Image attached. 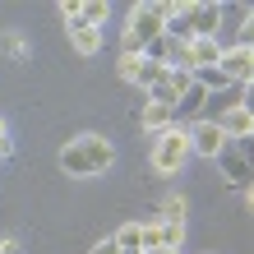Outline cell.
<instances>
[{"mask_svg": "<svg viewBox=\"0 0 254 254\" xmlns=\"http://www.w3.org/2000/svg\"><path fill=\"white\" fill-rule=\"evenodd\" d=\"M111 162H116V148L102 134H79V139H69L61 148V171L65 176H102Z\"/></svg>", "mask_w": 254, "mask_h": 254, "instance_id": "6da1fadb", "label": "cell"}, {"mask_svg": "<svg viewBox=\"0 0 254 254\" xmlns=\"http://www.w3.org/2000/svg\"><path fill=\"white\" fill-rule=\"evenodd\" d=\"M190 157H194V148H190V125H171V129L153 134V153H148V162H153L157 176H181V167H185Z\"/></svg>", "mask_w": 254, "mask_h": 254, "instance_id": "7a4b0ae2", "label": "cell"}, {"mask_svg": "<svg viewBox=\"0 0 254 254\" xmlns=\"http://www.w3.org/2000/svg\"><path fill=\"white\" fill-rule=\"evenodd\" d=\"M222 74H227L236 88H250L254 83V51L241 47V42H227V51H222Z\"/></svg>", "mask_w": 254, "mask_h": 254, "instance_id": "3957f363", "label": "cell"}, {"mask_svg": "<svg viewBox=\"0 0 254 254\" xmlns=\"http://www.w3.org/2000/svg\"><path fill=\"white\" fill-rule=\"evenodd\" d=\"M227 143H231V139L222 134L217 121H194V125H190V148H194L199 157H208V162H217V153H222Z\"/></svg>", "mask_w": 254, "mask_h": 254, "instance_id": "277c9868", "label": "cell"}, {"mask_svg": "<svg viewBox=\"0 0 254 254\" xmlns=\"http://www.w3.org/2000/svg\"><path fill=\"white\" fill-rule=\"evenodd\" d=\"M129 33L143 42V47H153V42L167 33V19H162V9L157 5H134L129 9Z\"/></svg>", "mask_w": 254, "mask_h": 254, "instance_id": "5b68a950", "label": "cell"}, {"mask_svg": "<svg viewBox=\"0 0 254 254\" xmlns=\"http://www.w3.org/2000/svg\"><path fill=\"white\" fill-rule=\"evenodd\" d=\"M65 33H69V47L79 51V56H97L102 51V28H93V23H83V9L74 14V19H65Z\"/></svg>", "mask_w": 254, "mask_h": 254, "instance_id": "8992f818", "label": "cell"}, {"mask_svg": "<svg viewBox=\"0 0 254 254\" xmlns=\"http://www.w3.org/2000/svg\"><path fill=\"white\" fill-rule=\"evenodd\" d=\"M222 19H227V9H222V5H208V0H194V5H190L194 37H222Z\"/></svg>", "mask_w": 254, "mask_h": 254, "instance_id": "52a82bcc", "label": "cell"}, {"mask_svg": "<svg viewBox=\"0 0 254 254\" xmlns=\"http://www.w3.org/2000/svg\"><path fill=\"white\" fill-rule=\"evenodd\" d=\"M217 171L227 176L231 185H241V190H250V185H254V171L245 167V157L236 153V143H227V148H222V153H217Z\"/></svg>", "mask_w": 254, "mask_h": 254, "instance_id": "ba28073f", "label": "cell"}, {"mask_svg": "<svg viewBox=\"0 0 254 254\" xmlns=\"http://www.w3.org/2000/svg\"><path fill=\"white\" fill-rule=\"evenodd\" d=\"M217 125H222V134H227L231 143H241V139H250V134H254V116H250L245 107H231V111L217 116Z\"/></svg>", "mask_w": 254, "mask_h": 254, "instance_id": "9c48e42d", "label": "cell"}, {"mask_svg": "<svg viewBox=\"0 0 254 254\" xmlns=\"http://www.w3.org/2000/svg\"><path fill=\"white\" fill-rule=\"evenodd\" d=\"M139 125H143L148 134H162V129H171V125H176V111H171V107H162V102H148V97H143Z\"/></svg>", "mask_w": 254, "mask_h": 254, "instance_id": "30bf717a", "label": "cell"}, {"mask_svg": "<svg viewBox=\"0 0 254 254\" xmlns=\"http://www.w3.org/2000/svg\"><path fill=\"white\" fill-rule=\"evenodd\" d=\"M194 83H199V88H208V93H227V88H236L231 79H227V74H222V65H213V69H199V74H194Z\"/></svg>", "mask_w": 254, "mask_h": 254, "instance_id": "8fae6325", "label": "cell"}, {"mask_svg": "<svg viewBox=\"0 0 254 254\" xmlns=\"http://www.w3.org/2000/svg\"><path fill=\"white\" fill-rule=\"evenodd\" d=\"M116 245L121 250H143V227L139 222H125V227L116 231Z\"/></svg>", "mask_w": 254, "mask_h": 254, "instance_id": "7c38bea8", "label": "cell"}, {"mask_svg": "<svg viewBox=\"0 0 254 254\" xmlns=\"http://www.w3.org/2000/svg\"><path fill=\"white\" fill-rule=\"evenodd\" d=\"M185 245V222H162V250H181Z\"/></svg>", "mask_w": 254, "mask_h": 254, "instance_id": "4fadbf2b", "label": "cell"}, {"mask_svg": "<svg viewBox=\"0 0 254 254\" xmlns=\"http://www.w3.org/2000/svg\"><path fill=\"white\" fill-rule=\"evenodd\" d=\"M107 14H111V5H107V0H83V23L102 28V23H107Z\"/></svg>", "mask_w": 254, "mask_h": 254, "instance_id": "5bb4252c", "label": "cell"}, {"mask_svg": "<svg viewBox=\"0 0 254 254\" xmlns=\"http://www.w3.org/2000/svg\"><path fill=\"white\" fill-rule=\"evenodd\" d=\"M162 222H185V194H171L162 203Z\"/></svg>", "mask_w": 254, "mask_h": 254, "instance_id": "9a60e30c", "label": "cell"}, {"mask_svg": "<svg viewBox=\"0 0 254 254\" xmlns=\"http://www.w3.org/2000/svg\"><path fill=\"white\" fill-rule=\"evenodd\" d=\"M116 69H121V79H129V83H139V69H143V56H121V61H116Z\"/></svg>", "mask_w": 254, "mask_h": 254, "instance_id": "2e32d148", "label": "cell"}, {"mask_svg": "<svg viewBox=\"0 0 254 254\" xmlns=\"http://www.w3.org/2000/svg\"><path fill=\"white\" fill-rule=\"evenodd\" d=\"M236 42H241V47H250V51H254V9H245L241 28H236Z\"/></svg>", "mask_w": 254, "mask_h": 254, "instance_id": "e0dca14e", "label": "cell"}, {"mask_svg": "<svg viewBox=\"0 0 254 254\" xmlns=\"http://www.w3.org/2000/svg\"><path fill=\"white\" fill-rule=\"evenodd\" d=\"M139 227H143V222H139ZM153 250H162V222L143 227V254H153Z\"/></svg>", "mask_w": 254, "mask_h": 254, "instance_id": "ac0fdd59", "label": "cell"}, {"mask_svg": "<svg viewBox=\"0 0 254 254\" xmlns=\"http://www.w3.org/2000/svg\"><path fill=\"white\" fill-rule=\"evenodd\" d=\"M236 153H241V157H245V167L254 171V134H250V139H241V143H236Z\"/></svg>", "mask_w": 254, "mask_h": 254, "instance_id": "d6986e66", "label": "cell"}, {"mask_svg": "<svg viewBox=\"0 0 254 254\" xmlns=\"http://www.w3.org/2000/svg\"><path fill=\"white\" fill-rule=\"evenodd\" d=\"M14 153V139H9V129H5V121H0V157H9Z\"/></svg>", "mask_w": 254, "mask_h": 254, "instance_id": "ffe728a7", "label": "cell"}, {"mask_svg": "<svg viewBox=\"0 0 254 254\" xmlns=\"http://www.w3.org/2000/svg\"><path fill=\"white\" fill-rule=\"evenodd\" d=\"M93 254H121V245H116V236H111V241H97V245H93Z\"/></svg>", "mask_w": 254, "mask_h": 254, "instance_id": "44dd1931", "label": "cell"}, {"mask_svg": "<svg viewBox=\"0 0 254 254\" xmlns=\"http://www.w3.org/2000/svg\"><path fill=\"white\" fill-rule=\"evenodd\" d=\"M241 107H245V111L254 116V83H250V88H245V93H241Z\"/></svg>", "mask_w": 254, "mask_h": 254, "instance_id": "7402d4cb", "label": "cell"}, {"mask_svg": "<svg viewBox=\"0 0 254 254\" xmlns=\"http://www.w3.org/2000/svg\"><path fill=\"white\" fill-rule=\"evenodd\" d=\"M245 208H250V213H254V185L245 190Z\"/></svg>", "mask_w": 254, "mask_h": 254, "instance_id": "603a6c76", "label": "cell"}, {"mask_svg": "<svg viewBox=\"0 0 254 254\" xmlns=\"http://www.w3.org/2000/svg\"><path fill=\"white\" fill-rule=\"evenodd\" d=\"M153 254H181V250H153Z\"/></svg>", "mask_w": 254, "mask_h": 254, "instance_id": "cb8c5ba5", "label": "cell"}, {"mask_svg": "<svg viewBox=\"0 0 254 254\" xmlns=\"http://www.w3.org/2000/svg\"><path fill=\"white\" fill-rule=\"evenodd\" d=\"M121 254H143V250H121Z\"/></svg>", "mask_w": 254, "mask_h": 254, "instance_id": "d4e9b609", "label": "cell"}]
</instances>
